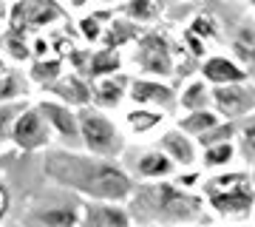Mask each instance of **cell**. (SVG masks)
I'll return each instance as SVG.
<instances>
[{"mask_svg": "<svg viewBox=\"0 0 255 227\" xmlns=\"http://www.w3.org/2000/svg\"><path fill=\"white\" fill-rule=\"evenodd\" d=\"M162 122V114H156V111H130L128 114V125H130V131L133 134H145V131H150L153 125H159Z\"/></svg>", "mask_w": 255, "mask_h": 227, "instance_id": "cell-21", "label": "cell"}, {"mask_svg": "<svg viewBox=\"0 0 255 227\" xmlns=\"http://www.w3.org/2000/svg\"><path fill=\"white\" fill-rule=\"evenodd\" d=\"M125 14L130 20H153L156 6H153V0H130L125 6Z\"/></svg>", "mask_w": 255, "mask_h": 227, "instance_id": "cell-23", "label": "cell"}, {"mask_svg": "<svg viewBox=\"0 0 255 227\" xmlns=\"http://www.w3.org/2000/svg\"><path fill=\"white\" fill-rule=\"evenodd\" d=\"M230 156H233V148H230L227 142H219V145H207L204 162L207 165H224V162H230Z\"/></svg>", "mask_w": 255, "mask_h": 227, "instance_id": "cell-27", "label": "cell"}, {"mask_svg": "<svg viewBox=\"0 0 255 227\" xmlns=\"http://www.w3.org/2000/svg\"><path fill=\"white\" fill-rule=\"evenodd\" d=\"M0 74H6V60L0 57Z\"/></svg>", "mask_w": 255, "mask_h": 227, "instance_id": "cell-31", "label": "cell"}, {"mask_svg": "<svg viewBox=\"0 0 255 227\" xmlns=\"http://www.w3.org/2000/svg\"><path fill=\"white\" fill-rule=\"evenodd\" d=\"M100 3H114V0H100Z\"/></svg>", "mask_w": 255, "mask_h": 227, "instance_id": "cell-32", "label": "cell"}, {"mask_svg": "<svg viewBox=\"0 0 255 227\" xmlns=\"http://www.w3.org/2000/svg\"><path fill=\"white\" fill-rule=\"evenodd\" d=\"M119 65H122V60H119L117 48H102V51H97V54L91 57V63H88V77L105 80V77L119 71Z\"/></svg>", "mask_w": 255, "mask_h": 227, "instance_id": "cell-14", "label": "cell"}, {"mask_svg": "<svg viewBox=\"0 0 255 227\" xmlns=\"http://www.w3.org/2000/svg\"><path fill=\"white\" fill-rule=\"evenodd\" d=\"M125 85H128V80L125 77H105V80H100L97 85L91 88V100H94V105L97 108H117L119 102L125 100Z\"/></svg>", "mask_w": 255, "mask_h": 227, "instance_id": "cell-11", "label": "cell"}, {"mask_svg": "<svg viewBox=\"0 0 255 227\" xmlns=\"http://www.w3.org/2000/svg\"><path fill=\"white\" fill-rule=\"evenodd\" d=\"M23 94H26V82H23L20 74H9V71L0 74V105L17 100V97H23Z\"/></svg>", "mask_w": 255, "mask_h": 227, "instance_id": "cell-17", "label": "cell"}, {"mask_svg": "<svg viewBox=\"0 0 255 227\" xmlns=\"http://www.w3.org/2000/svg\"><path fill=\"white\" fill-rule=\"evenodd\" d=\"M9 139L20 148V151H37V148L48 145L51 128L46 125V119H43V114L37 108H26L17 119H14Z\"/></svg>", "mask_w": 255, "mask_h": 227, "instance_id": "cell-4", "label": "cell"}, {"mask_svg": "<svg viewBox=\"0 0 255 227\" xmlns=\"http://www.w3.org/2000/svg\"><path fill=\"white\" fill-rule=\"evenodd\" d=\"M204 77L213 82H236L244 77V71L236 68V63H230L224 57H213V60L204 63Z\"/></svg>", "mask_w": 255, "mask_h": 227, "instance_id": "cell-15", "label": "cell"}, {"mask_svg": "<svg viewBox=\"0 0 255 227\" xmlns=\"http://www.w3.org/2000/svg\"><path fill=\"white\" fill-rule=\"evenodd\" d=\"M210 128H216V114H210V111H193L190 117L182 122V131L187 134H207Z\"/></svg>", "mask_w": 255, "mask_h": 227, "instance_id": "cell-20", "label": "cell"}, {"mask_svg": "<svg viewBox=\"0 0 255 227\" xmlns=\"http://www.w3.org/2000/svg\"><path fill=\"white\" fill-rule=\"evenodd\" d=\"M20 114H23V111H20L14 102H3V105H0V142L11 134V125H14V119H17Z\"/></svg>", "mask_w": 255, "mask_h": 227, "instance_id": "cell-24", "label": "cell"}, {"mask_svg": "<svg viewBox=\"0 0 255 227\" xmlns=\"http://www.w3.org/2000/svg\"><path fill=\"white\" fill-rule=\"evenodd\" d=\"M40 114H43V119H46V125L54 131L57 136H63L65 145L77 148L80 145V128H77V114H74L68 105H63V102L57 100H43L40 105H34Z\"/></svg>", "mask_w": 255, "mask_h": 227, "instance_id": "cell-5", "label": "cell"}, {"mask_svg": "<svg viewBox=\"0 0 255 227\" xmlns=\"http://www.w3.org/2000/svg\"><path fill=\"white\" fill-rule=\"evenodd\" d=\"M182 102H184V108H190V111H204L201 105L207 102V88H204L201 82H193L190 88L184 91Z\"/></svg>", "mask_w": 255, "mask_h": 227, "instance_id": "cell-25", "label": "cell"}, {"mask_svg": "<svg viewBox=\"0 0 255 227\" xmlns=\"http://www.w3.org/2000/svg\"><path fill=\"white\" fill-rule=\"evenodd\" d=\"M136 171H139V176H145V179H159V176L173 173V162H170L162 151H147V154L139 156Z\"/></svg>", "mask_w": 255, "mask_h": 227, "instance_id": "cell-13", "label": "cell"}, {"mask_svg": "<svg viewBox=\"0 0 255 227\" xmlns=\"http://www.w3.org/2000/svg\"><path fill=\"white\" fill-rule=\"evenodd\" d=\"M6 48H9V54L14 57V60H28V57H31V48L26 45V40H23L20 34H9Z\"/></svg>", "mask_w": 255, "mask_h": 227, "instance_id": "cell-28", "label": "cell"}, {"mask_svg": "<svg viewBox=\"0 0 255 227\" xmlns=\"http://www.w3.org/2000/svg\"><path fill=\"white\" fill-rule=\"evenodd\" d=\"M9 210V193H6V188L0 185V219H3V213Z\"/></svg>", "mask_w": 255, "mask_h": 227, "instance_id": "cell-29", "label": "cell"}, {"mask_svg": "<svg viewBox=\"0 0 255 227\" xmlns=\"http://www.w3.org/2000/svg\"><path fill=\"white\" fill-rule=\"evenodd\" d=\"M77 128H80V142L85 145L88 156L97 159H114L122 151V134L105 114L97 108H80L77 114Z\"/></svg>", "mask_w": 255, "mask_h": 227, "instance_id": "cell-2", "label": "cell"}, {"mask_svg": "<svg viewBox=\"0 0 255 227\" xmlns=\"http://www.w3.org/2000/svg\"><path fill=\"white\" fill-rule=\"evenodd\" d=\"M65 17V9L57 0H17L11 6V34H26V31H37V28L48 26L54 20Z\"/></svg>", "mask_w": 255, "mask_h": 227, "instance_id": "cell-3", "label": "cell"}, {"mask_svg": "<svg viewBox=\"0 0 255 227\" xmlns=\"http://www.w3.org/2000/svg\"><path fill=\"white\" fill-rule=\"evenodd\" d=\"M80 227H130L125 210L114 205H88L80 216Z\"/></svg>", "mask_w": 255, "mask_h": 227, "instance_id": "cell-9", "label": "cell"}, {"mask_svg": "<svg viewBox=\"0 0 255 227\" xmlns=\"http://www.w3.org/2000/svg\"><path fill=\"white\" fill-rule=\"evenodd\" d=\"M128 94L133 102H142V105H170L173 102V91L153 80H133Z\"/></svg>", "mask_w": 255, "mask_h": 227, "instance_id": "cell-10", "label": "cell"}, {"mask_svg": "<svg viewBox=\"0 0 255 227\" xmlns=\"http://www.w3.org/2000/svg\"><path fill=\"white\" fill-rule=\"evenodd\" d=\"M130 37H136V28L130 26V23L114 20V23H108V34H105V48H119V45L128 43Z\"/></svg>", "mask_w": 255, "mask_h": 227, "instance_id": "cell-19", "label": "cell"}, {"mask_svg": "<svg viewBox=\"0 0 255 227\" xmlns=\"http://www.w3.org/2000/svg\"><path fill=\"white\" fill-rule=\"evenodd\" d=\"M46 173L65 188H74L82 196L105 202V205L130 196V176L108 159L74 154V151H57V154H48Z\"/></svg>", "mask_w": 255, "mask_h": 227, "instance_id": "cell-1", "label": "cell"}, {"mask_svg": "<svg viewBox=\"0 0 255 227\" xmlns=\"http://www.w3.org/2000/svg\"><path fill=\"white\" fill-rule=\"evenodd\" d=\"M54 97H60L63 105H80V108H88L91 102V88L82 77H74V74H63L60 80H54L51 85H46Z\"/></svg>", "mask_w": 255, "mask_h": 227, "instance_id": "cell-8", "label": "cell"}, {"mask_svg": "<svg viewBox=\"0 0 255 227\" xmlns=\"http://www.w3.org/2000/svg\"><path fill=\"white\" fill-rule=\"evenodd\" d=\"M85 3H88V0H71V6H74V9H82Z\"/></svg>", "mask_w": 255, "mask_h": 227, "instance_id": "cell-30", "label": "cell"}, {"mask_svg": "<svg viewBox=\"0 0 255 227\" xmlns=\"http://www.w3.org/2000/svg\"><path fill=\"white\" fill-rule=\"evenodd\" d=\"M162 154L170 159V162L179 165H190L196 159V148H193L190 136H184L182 131H170V134L162 136Z\"/></svg>", "mask_w": 255, "mask_h": 227, "instance_id": "cell-12", "label": "cell"}, {"mask_svg": "<svg viewBox=\"0 0 255 227\" xmlns=\"http://www.w3.org/2000/svg\"><path fill=\"white\" fill-rule=\"evenodd\" d=\"M82 210L77 205H51L31 210L26 216V227H80Z\"/></svg>", "mask_w": 255, "mask_h": 227, "instance_id": "cell-7", "label": "cell"}, {"mask_svg": "<svg viewBox=\"0 0 255 227\" xmlns=\"http://www.w3.org/2000/svg\"><path fill=\"white\" fill-rule=\"evenodd\" d=\"M105 17H111V14H88V17H82L80 20V31H82V37L85 40H100L102 37V23L100 20H105Z\"/></svg>", "mask_w": 255, "mask_h": 227, "instance_id": "cell-26", "label": "cell"}, {"mask_svg": "<svg viewBox=\"0 0 255 227\" xmlns=\"http://www.w3.org/2000/svg\"><path fill=\"white\" fill-rule=\"evenodd\" d=\"M31 77L43 85H51L54 80L63 77V63L60 60H37L34 68H31Z\"/></svg>", "mask_w": 255, "mask_h": 227, "instance_id": "cell-18", "label": "cell"}, {"mask_svg": "<svg viewBox=\"0 0 255 227\" xmlns=\"http://www.w3.org/2000/svg\"><path fill=\"white\" fill-rule=\"evenodd\" d=\"M213 205L224 213H241V210H247V193L244 191L219 193V196H213Z\"/></svg>", "mask_w": 255, "mask_h": 227, "instance_id": "cell-22", "label": "cell"}, {"mask_svg": "<svg viewBox=\"0 0 255 227\" xmlns=\"http://www.w3.org/2000/svg\"><path fill=\"white\" fill-rule=\"evenodd\" d=\"M136 63L150 74H170L173 63H170V45L164 43V37L147 34L139 40Z\"/></svg>", "mask_w": 255, "mask_h": 227, "instance_id": "cell-6", "label": "cell"}, {"mask_svg": "<svg viewBox=\"0 0 255 227\" xmlns=\"http://www.w3.org/2000/svg\"><path fill=\"white\" fill-rule=\"evenodd\" d=\"M216 102H219V108L224 114H238L247 105V94L244 88H219L216 91Z\"/></svg>", "mask_w": 255, "mask_h": 227, "instance_id": "cell-16", "label": "cell"}]
</instances>
